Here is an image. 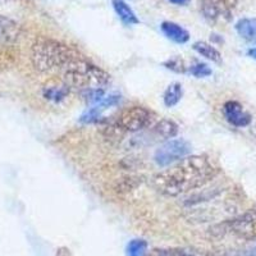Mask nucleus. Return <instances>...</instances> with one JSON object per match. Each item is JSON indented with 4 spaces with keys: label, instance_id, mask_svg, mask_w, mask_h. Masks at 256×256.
<instances>
[{
    "label": "nucleus",
    "instance_id": "obj_5",
    "mask_svg": "<svg viewBox=\"0 0 256 256\" xmlns=\"http://www.w3.org/2000/svg\"><path fill=\"white\" fill-rule=\"evenodd\" d=\"M191 152V145L184 138H170L155 152V163L160 166H170Z\"/></svg>",
    "mask_w": 256,
    "mask_h": 256
},
{
    "label": "nucleus",
    "instance_id": "obj_3",
    "mask_svg": "<svg viewBox=\"0 0 256 256\" xmlns=\"http://www.w3.org/2000/svg\"><path fill=\"white\" fill-rule=\"evenodd\" d=\"M63 82L70 88L77 90H95L104 88L110 76L100 67L78 56L63 68Z\"/></svg>",
    "mask_w": 256,
    "mask_h": 256
},
{
    "label": "nucleus",
    "instance_id": "obj_22",
    "mask_svg": "<svg viewBox=\"0 0 256 256\" xmlns=\"http://www.w3.org/2000/svg\"><path fill=\"white\" fill-rule=\"evenodd\" d=\"M248 56H250L251 58L255 59V60H256V48H252V49L248 50Z\"/></svg>",
    "mask_w": 256,
    "mask_h": 256
},
{
    "label": "nucleus",
    "instance_id": "obj_9",
    "mask_svg": "<svg viewBox=\"0 0 256 256\" xmlns=\"http://www.w3.org/2000/svg\"><path fill=\"white\" fill-rule=\"evenodd\" d=\"M20 27L16 20L0 16V46H6L18 40Z\"/></svg>",
    "mask_w": 256,
    "mask_h": 256
},
{
    "label": "nucleus",
    "instance_id": "obj_20",
    "mask_svg": "<svg viewBox=\"0 0 256 256\" xmlns=\"http://www.w3.org/2000/svg\"><path fill=\"white\" fill-rule=\"evenodd\" d=\"M164 66H166L168 70H172L173 72L177 73H184L187 70L184 60L182 58H180V56H174V58L169 59V60H166V63H164Z\"/></svg>",
    "mask_w": 256,
    "mask_h": 256
},
{
    "label": "nucleus",
    "instance_id": "obj_16",
    "mask_svg": "<svg viewBox=\"0 0 256 256\" xmlns=\"http://www.w3.org/2000/svg\"><path fill=\"white\" fill-rule=\"evenodd\" d=\"M182 95H184L182 84H178V82L169 84L168 88H166V92H164V104H166L168 108L176 106V105L180 102V99H182Z\"/></svg>",
    "mask_w": 256,
    "mask_h": 256
},
{
    "label": "nucleus",
    "instance_id": "obj_7",
    "mask_svg": "<svg viewBox=\"0 0 256 256\" xmlns=\"http://www.w3.org/2000/svg\"><path fill=\"white\" fill-rule=\"evenodd\" d=\"M228 232L242 240L256 241V212H246L226 224Z\"/></svg>",
    "mask_w": 256,
    "mask_h": 256
},
{
    "label": "nucleus",
    "instance_id": "obj_1",
    "mask_svg": "<svg viewBox=\"0 0 256 256\" xmlns=\"http://www.w3.org/2000/svg\"><path fill=\"white\" fill-rule=\"evenodd\" d=\"M218 173L219 169L206 156L192 155L158 173L154 177V186L166 196H180L204 187Z\"/></svg>",
    "mask_w": 256,
    "mask_h": 256
},
{
    "label": "nucleus",
    "instance_id": "obj_2",
    "mask_svg": "<svg viewBox=\"0 0 256 256\" xmlns=\"http://www.w3.org/2000/svg\"><path fill=\"white\" fill-rule=\"evenodd\" d=\"M78 56L70 46L52 38H40L32 45L31 49L32 66L40 72L63 70Z\"/></svg>",
    "mask_w": 256,
    "mask_h": 256
},
{
    "label": "nucleus",
    "instance_id": "obj_18",
    "mask_svg": "<svg viewBox=\"0 0 256 256\" xmlns=\"http://www.w3.org/2000/svg\"><path fill=\"white\" fill-rule=\"evenodd\" d=\"M128 256H148V244L144 240H134L127 246Z\"/></svg>",
    "mask_w": 256,
    "mask_h": 256
},
{
    "label": "nucleus",
    "instance_id": "obj_8",
    "mask_svg": "<svg viewBox=\"0 0 256 256\" xmlns=\"http://www.w3.org/2000/svg\"><path fill=\"white\" fill-rule=\"evenodd\" d=\"M223 114L228 123L234 127H248L252 120L251 114L244 110V106L234 100H230L223 105Z\"/></svg>",
    "mask_w": 256,
    "mask_h": 256
},
{
    "label": "nucleus",
    "instance_id": "obj_13",
    "mask_svg": "<svg viewBox=\"0 0 256 256\" xmlns=\"http://www.w3.org/2000/svg\"><path fill=\"white\" fill-rule=\"evenodd\" d=\"M113 6L114 10H116V16L120 18L123 24H138V18L134 14V12L130 8V6H127V3H124L123 0H113Z\"/></svg>",
    "mask_w": 256,
    "mask_h": 256
},
{
    "label": "nucleus",
    "instance_id": "obj_19",
    "mask_svg": "<svg viewBox=\"0 0 256 256\" xmlns=\"http://www.w3.org/2000/svg\"><path fill=\"white\" fill-rule=\"evenodd\" d=\"M190 72H191L192 76L198 77V78H204V77H209L212 73V70L208 64L196 63L195 66H192L190 68Z\"/></svg>",
    "mask_w": 256,
    "mask_h": 256
},
{
    "label": "nucleus",
    "instance_id": "obj_15",
    "mask_svg": "<svg viewBox=\"0 0 256 256\" xmlns=\"http://www.w3.org/2000/svg\"><path fill=\"white\" fill-rule=\"evenodd\" d=\"M154 132L158 136L163 138H173L178 134V126L170 120H160L154 126Z\"/></svg>",
    "mask_w": 256,
    "mask_h": 256
},
{
    "label": "nucleus",
    "instance_id": "obj_14",
    "mask_svg": "<svg viewBox=\"0 0 256 256\" xmlns=\"http://www.w3.org/2000/svg\"><path fill=\"white\" fill-rule=\"evenodd\" d=\"M194 50L198 52L201 56L206 58L208 60H212L214 63H220L222 62V54L219 52L218 49L212 46V45L208 44L205 41H198L194 44Z\"/></svg>",
    "mask_w": 256,
    "mask_h": 256
},
{
    "label": "nucleus",
    "instance_id": "obj_6",
    "mask_svg": "<svg viewBox=\"0 0 256 256\" xmlns=\"http://www.w3.org/2000/svg\"><path fill=\"white\" fill-rule=\"evenodd\" d=\"M236 4L237 0H201L200 9L205 20L216 24L230 20Z\"/></svg>",
    "mask_w": 256,
    "mask_h": 256
},
{
    "label": "nucleus",
    "instance_id": "obj_21",
    "mask_svg": "<svg viewBox=\"0 0 256 256\" xmlns=\"http://www.w3.org/2000/svg\"><path fill=\"white\" fill-rule=\"evenodd\" d=\"M169 2L176 6H187L191 0H169Z\"/></svg>",
    "mask_w": 256,
    "mask_h": 256
},
{
    "label": "nucleus",
    "instance_id": "obj_12",
    "mask_svg": "<svg viewBox=\"0 0 256 256\" xmlns=\"http://www.w3.org/2000/svg\"><path fill=\"white\" fill-rule=\"evenodd\" d=\"M236 31L244 40L256 41V18H242L236 24Z\"/></svg>",
    "mask_w": 256,
    "mask_h": 256
},
{
    "label": "nucleus",
    "instance_id": "obj_17",
    "mask_svg": "<svg viewBox=\"0 0 256 256\" xmlns=\"http://www.w3.org/2000/svg\"><path fill=\"white\" fill-rule=\"evenodd\" d=\"M148 256H206L205 254L196 252L194 250H184V248H154Z\"/></svg>",
    "mask_w": 256,
    "mask_h": 256
},
{
    "label": "nucleus",
    "instance_id": "obj_4",
    "mask_svg": "<svg viewBox=\"0 0 256 256\" xmlns=\"http://www.w3.org/2000/svg\"><path fill=\"white\" fill-rule=\"evenodd\" d=\"M152 120V113L144 106H130L116 118V126L127 132H138L148 127Z\"/></svg>",
    "mask_w": 256,
    "mask_h": 256
},
{
    "label": "nucleus",
    "instance_id": "obj_11",
    "mask_svg": "<svg viewBox=\"0 0 256 256\" xmlns=\"http://www.w3.org/2000/svg\"><path fill=\"white\" fill-rule=\"evenodd\" d=\"M70 88L62 81L60 84H48L46 88H44L42 94H44L45 99L49 100V102H60L64 99H67L68 95H70Z\"/></svg>",
    "mask_w": 256,
    "mask_h": 256
},
{
    "label": "nucleus",
    "instance_id": "obj_10",
    "mask_svg": "<svg viewBox=\"0 0 256 256\" xmlns=\"http://www.w3.org/2000/svg\"><path fill=\"white\" fill-rule=\"evenodd\" d=\"M162 31L164 35L169 38V40L174 41L177 44H186L187 41L190 40V34L186 28L180 26L178 24L174 22H169L166 20L162 24Z\"/></svg>",
    "mask_w": 256,
    "mask_h": 256
},
{
    "label": "nucleus",
    "instance_id": "obj_23",
    "mask_svg": "<svg viewBox=\"0 0 256 256\" xmlns=\"http://www.w3.org/2000/svg\"><path fill=\"white\" fill-rule=\"evenodd\" d=\"M255 251H256V250H255ZM255 255H256V252H255Z\"/></svg>",
    "mask_w": 256,
    "mask_h": 256
}]
</instances>
